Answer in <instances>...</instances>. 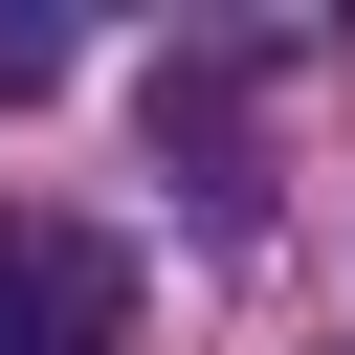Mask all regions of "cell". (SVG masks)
Instances as JSON below:
<instances>
[{"label":"cell","instance_id":"cell-1","mask_svg":"<svg viewBox=\"0 0 355 355\" xmlns=\"http://www.w3.org/2000/svg\"><path fill=\"white\" fill-rule=\"evenodd\" d=\"M111 333H133V266L89 222H22L0 200V355H111Z\"/></svg>","mask_w":355,"mask_h":355}]
</instances>
